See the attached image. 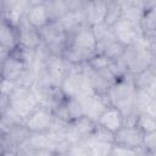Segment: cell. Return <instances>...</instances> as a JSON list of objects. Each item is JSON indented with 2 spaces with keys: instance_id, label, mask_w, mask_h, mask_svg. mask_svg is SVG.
Wrapping results in <instances>:
<instances>
[{
  "instance_id": "obj_12",
  "label": "cell",
  "mask_w": 156,
  "mask_h": 156,
  "mask_svg": "<svg viewBox=\"0 0 156 156\" xmlns=\"http://www.w3.org/2000/svg\"><path fill=\"white\" fill-rule=\"evenodd\" d=\"M96 124L115 134L124 126V117L117 107L108 105L96 121Z\"/></svg>"
},
{
  "instance_id": "obj_16",
  "label": "cell",
  "mask_w": 156,
  "mask_h": 156,
  "mask_svg": "<svg viewBox=\"0 0 156 156\" xmlns=\"http://www.w3.org/2000/svg\"><path fill=\"white\" fill-rule=\"evenodd\" d=\"M18 46L16 28L4 18H0V48L11 52Z\"/></svg>"
},
{
  "instance_id": "obj_19",
  "label": "cell",
  "mask_w": 156,
  "mask_h": 156,
  "mask_svg": "<svg viewBox=\"0 0 156 156\" xmlns=\"http://www.w3.org/2000/svg\"><path fill=\"white\" fill-rule=\"evenodd\" d=\"M156 104V95L146 90H136L134 96V111L136 113L145 112L150 106Z\"/></svg>"
},
{
  "instance_id": "obj_7",
  "label": "cell",
  "mask_w": 156,
  "mask_h": 156,
  "mask_svg": "<svg viewBox=\"0 0 156 156\" xmlns=\"http://www.w3.org/2000/svg\"><path fill=\"white\" fill-rule=\"evenodd\" d=\"M69 67L71 65L62 56L48 55L44 65V74L48 77L52 85L58 87Z\"/></svg>"
},
{
  "instance_id": "obj_24",
  "label": "cell",
  "mask_w": 156,
  "mask_h": 156,
  "mask_svg": "<svg viewBox=\"0 0 156 156\" xmlns=\"http://www.w3.org/2000/svg\"><path fill=\"white\" fill-rule=\"evenodd\" d=\"M67 156H91V155L82 143H76L69 146Z\"/></svg>"
},
{
  "instance_id": "obj_6",
  "label": "cell",
  "mask_w": 156,
  "mask_h": 156,
  "mask_svg": "<svg viewBox=\"0 0 156 156\" xmlns=\"http://www.w3.org/2000/svg\"><path fill=\"white\" fill-rule=\"evenodd\" d=\"M144 133L134 124H124L118 132L115 133L113 145L127 149H143Z\"/></svg>"
},
{
  "instance_id": "obj_26",
  "label": "cell",
  "mask_w": 156,
  "mask_h": 156,
  "mask_svg": "<svg viewBox=\"0 0 156 156\" xmlns=\"http://www.w3.org/2000/svg\"><path fill=\"white\" fill-rule=\"evenodd\" d=\"M9 51H6L5 49H2V48H0V67H1V65L4 63V61L6 60V57L9 56Z\"/></svg>"
},
{
  "instance_id": "obj_14",
  "label": "cell",
  "mask_w": 156,
  "mask_h": 156,
  "mask_svg": "<svg viewBox=\"0 0 156 156\" xmlns=\"http://www.w3.org/2000/svg\"><path fill=\"white\" fill-rule=\"evenodd\" d=\"M30 132L26 128L23 123H17L10 127L5 132L4 136V146L5 149H13L17 150L29 136Z\"/></svg>"
},
{
  "instance_id": "obj_4",
  "label": "cell",
  "mask_w": 156,
  "mask_h": 156,
  "mask_svg": "<svg viewBox=\"0 0 156 156\" xmlns=\"http://www.w3.org/2000/svg\"><path fill=\"white\" fill-rule=\"evenodd\" d=\"M112 33L118 43H121L124 48L132 46L135 44L141 37V29L139 23H135L133 21H129L127 18L121 17L112 27Z\"/></svg>"
},
{
  "instance_id": "obj_22",
  "label": "cell",
  "mask_w": 156,
  "mask_h": 156,
  "mask_svg": "<svg viewBox=\"0 0 156 156\" xmlns=\"http://www.w3.org/2000/svg\"><path fill=\"white\" fill-rule=\"evenodd\" d=\"M122 16L121 12V5L119 1H107V9H106V15L104 20V24L107 27H112Z\"/></svg>"
},
{
  "instance_id": "obj_10",
  "label": "cell",
  "mask_w": 156,
  "mask_h": 156,
  "mask_svg": "<svg viewBox=\"0 0 156 156\" xmlns=\"http://www.w3.org/2000/svg\"><path fill=\"white\" fill-rule=\"evenodd\" d=\"M107 9V1H83V20L89 27H96L104 23Z\"/></svg>"
},
{
  "instance_id": "obj_18",
  "label": "cell",
  "mask_w": 156,
  "mask_h": 156,
  "mask_svg": "<svg viewBox=\"0 0 156 156\" xmlns=\"http://www.w3.org/2000/svg\"><path fill=\"white\" fill-rule=\"evenodd\" d=\"M45 6L50 22H60L69 12L67 1H45Z\"/></svg>"
},
{
  "instance_id": "obj_20",
  "label": "cell",
  "mask_w": 156,
  "mask_h": 156,
  "mask_svg": "<svg viewBox=\"0 0 156 156\" xmlns=\"http://www.w3.org/2000/svg\"><path fill=\"white\" fill-rule=\"evenodd\" d=\"M63 106L66 108V112H67L71 122L83 117V106H82V102L78 98L65 99Z\"/></svg>"
},
{
  "instance_id": "obj_27",
  "label": "cell",
  "mask_w": 156,
  "mask_h": 156,
  "mask_svg": "<svg viewBox=\"0 0 156 156\" xmlns=\"http://www.w3.org/2000/svg\"><path fill=\"white\" fill-rule=\"evenodd\" d=\"M140 156H155V152H149V151H143V154Z\"/></svg>"
},
{
  "instance_id": "obj_23",
  "label": "cell",
  "mask_w": 156,
  "mask_h": 156,
  "mask_svg": "<svg viewBox=\"0 0 156 156\" xmlns=\"http://www.w3.org/2000/svg\"><path fill=\"white\" fill-rule=\"evenodd\" d=\"M143 149L149 152H155L156 149V132L145 133L143 136Z\"/></svg>"
},
{
  "instance_id": "obj_2",
  "label": "cell",
  "mask_w": 156,
  "mask_h": 156,
  "mask_svg": "<svg viewBox=\"0 0 156 156\" xmlns=\"http://www.w3.org/2000/svg\"><path fill=\"white\" fill-rule=\"evenodd\" d=\"M38 106V98L30 87L16 84L9 94V107L22 121H24Z\"/></svg>"
},
{
  "instance_id": "obj_3",
  "label": "cell",
  "mask_w": 156,
  "mask_h": 156,
  "mask_svg": "<svg viewBox=\"0 0 156 156\" xmlns=\"http://www.w3.org/2000/svg\"><path fill=\"white\" fill-rule=\"evenodd\" d=\"M27 71V65L23 57V49L17 46L9 54L6 60L0 67V77L2 80L18 83Z\"/></svg>"
},
{
  "instance_id": "obj_28",
  "label": "cell",
  "mask_w": 156,
  "mask_h": 156,
  "mask_svg": "<svg viewBox=\"0 0 156 156\" xmlns=\"http://www.w3.org/2000/svg\"><path fill=\"white\" fill-rule=\"evenodd\" d=\"M0 80H1V77H0Z\"/></svg>"
},
{
  "instance_id": "obj_17",
  "label": "cell",
  "mask_w": 156,
  "mask_h": 156,
  "mask_svg": "<svg viewBox=\"0 0 156 156\" xmlns=\"http://www.w3.org/2000/svg\"><path fill=\"white\" fill-rule=\"evenodd\" d=\"M82 144L87 147V150L91 156H110L113 149L112 143L98 140L93 136L87 138L84 141H82Z\"/></svg>"
},
{
  "instance_id": "obj_5",
  "label": "cell",
  "mask_w": 156,
  "mask_h": 156,
  "mask_svg": "<svg viewBox=\"0 0 156 156\" xmlns=\"http://www.w3.org/2000/svg\"><path fill=\"white\" fill-rule=\"evenodd\" d=\"M54 122L52 110L39 105L24 121L23 124L30 133H48Z\"/></svg>"
},
{
  "instance_id": "obj_21",
  "label": "cell",
  "mask_w": 156,
  "mask_h": 156,
  "mask_svg": "<svg viewBox=\"0 0 156 156\" xmlns=\"http://www.w3.org/2000/svg\"><path fill=\"white\" fill-rule=\"evenodd\" d=\"M134 126H136L144 134L156 132V118L147 113H136Z\"/></svg>"
},
{
  "instance_id": "obj_25",
  "label": "cell",
  "mask_w": 156,
  "mask_h": 156,
  "mask_svg": "<svg viewBox=\"0 0 156 156\" xmlns=\"http://www.w3.org/2000/svg\"><path fill=\"white\" fill-rule=\"evenodd\" d=\"M0 156H22L17 150H13V149H5Z\"/></svg>"
},
{
  "instance_id": "obj_8",
  "label": "cell",
  "mask_w": 156,
  "mask_h": 156,
  "mask_svg": "<svg viewBox=\"0 0 156 156\" xmlns=\"http://www.w3.org/2000/svg\"><path fill=\"white\" fill-rule=\"evenodd\" d=\"M83 106V116L95 122L99 119L104 110L110 105L107 95H98L90 94L84 98H78Z\"/></svg>"
},
{
  "instance_id": "obj_11",
  "label": "cell",
  "mask_w": 156,
  "mask_h": 156,
  "mask_svg": "<svg viewBox=\"0 0 156 156\" xmlns=\"http://www.w3.org/2000/svg\"><path fill=\"white\" fill-rule=\"evenodd\" d=\"M24 18L37 30L50 23L45 1H29V6L26 11Z\"/></svg>"
},
{
  "instance_id": "obj_9",
  "label": "cell",
  "mask_w": 156,
  "mask_h": 156,
  "mask_svg": "<svg viewBox=\"0 0 156 156\" xmlns=\"http://www.w3.org/2000/svg\"><path fill=\"white\" fill-rule=\"evenodd\" d=\"M16 33H17V41L18 46L27 49V50H35L38 49L41 43L39 38V33L35 28H33L23 17L21 22L16 26Z\"/></svg>"
},
{
  "instance_id": "obj_15",
  "label": "cell",
  "mask_w": 156,
  "mask_h": 156,
  "mask_svg": "<svg viewBox=\"0 0 156 156\" xmlns=\"http://www.w3.org/2000/svg\"><path fill=\"white\" fill-rule=\"evenodd\" d=\"M133 83L136 90H146L152 95H156V72L155 65L145 68L144 71L132 76Z\"/></svg>"
},
{
  "instance_id": "obj_13",
  "label": "cell",
  "mask_w": 156,
  "mask_h": 156,
  "mask_svg": "<svg viewBox=\"0 0 156 156\" xmlns=\"http://www.w3.org/2000/svg\"><path fill=\"white\" fill-rule=\"evenodd\" d=\"M141 34L144 38L155 40V29H156V2L145 1L144 10L139 21Z\"/></svg>"
},
{
  "instance_id": "obj_1",
  "label": "cell",
  "mask_w": 156,
  "mask_h": 156,
  "mask_svg": "<svg viewBox=\"0 0 156 156\" xmlns=\"http://www.w3.org/2000/svg\"><path fill=\"white\" fill-rule=\"evenodd\" d=\"M135 91L136 89L134 87L133 78L130 74L118 78L107 91V99L110 105L117 107L122 112L124 119L136 113L134 111Z\"/></svg>"
}]
</instances>
